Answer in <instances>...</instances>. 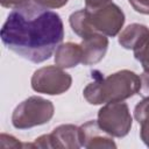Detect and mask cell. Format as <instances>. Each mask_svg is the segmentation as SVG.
<instances>
[{"label": "cell", "mask_w": 149, "mask_h": 149, "mask_svg": "<svg viewBox=\"0 0 149 149\" xmlns=\"http://www.w3.org/2000/svg\"><path fill=\"white\" fill-rule=\"evenodd\" d=\"M149 37V28L140 23L127 26L119 35V43L125 49H136Z\"/></svg>", "instance_id": "11"}, {"label": "cell", "mask_w": 149, "mask_h": 149, "mask_svg": "<svg viewBox=\"0 0 149 149\" xmlns=\"http://www.w3.org/2000/svg\"><path fill=\"white\" fill-rule=\"evenodd\" d=\"M54 105L41 97H29L16 106L12 114V123L17 129H28L44 125L54 116Z\"/></svg>", "instance_id": "3"}, {"label": "cell", "mask_w": 149, "mask_h": 149, "mask_svg": "<svg viewBox=\"0 0 149 149\" xmlns=\"http://www.w3.org/2000/svg\"><path fill=\"white\" fill-rule=\"evenodd\" d=\"M111 0H85V9L87 10H94L98 9L107 3H109Z\"/></svg>", "instance_id": "19"}, {"label": "cell", "mask_w": 149, "mask_h": 149, "mask_svg": "<svg viewBox=\"0 0 149 149\" xmlns=\"http://www.w3.org/2000/svg\"><path fill=\"white\" fill-rule=\"evenodd\" d=\"M72 84L71 76L59 66H44L36 70L31 77V87L35 92L49 95L66 92Z\"/></svg>", "instance_id": "5"}, {"label": "cell", "mask_w": 149, "mask_h": 149, "mask_svg": "<svg viewBox=\"0 0 149 149\" xmlns=\"http://www.w3.org/2000/svg\"><path fill=\"white\" fill-rule=\"evenodd\" d=\"M128 1L136 12L149 15V0H128Z\"/></svg>", "instance_id": "18"}, {"label": "cell", "mask_w": 149, "mask_h": 149, "mask_svg": "<svg viewBox=\"0 0 149 149\" xmlns=\"http://www.w3.org/2000/svg\"><path fill=\"white\" fill-rule=\"evenodd\" d=\"M0 36L9 50L30 62L42 63L63 41L64 28L57 13L29 2L9 13Z\"/></svg>", "instance_id": "1"}, {"label": "cell", "mask_w": 149, "mask_h": 149, "mask_svg": "<svg viewBox=\"0 0 149 149\" xmlns=\"http://www.w3.org/2000/svg\"><path fill=\"white\" fill-rule=\"evenodd\" d=\"M87 13L94 30L105 36L118 35L125 23L123 12L112 1L98 9L87 10Z\"/></svg>", "instance_id": "6"}, {"label": "cell", "mask_w": 149, "mask_h": 149, "mask_svg": "<svg viewBox=\"0 0 149 149\" xmlns=\"http://www.w3.org/2000/svg\"><path fill=\"white\" fill-rule=\"evenodd\" d=\"M134 116L141 126L140 135L147 147H149V100H142L135 106Z\"/></svg>", "instance_id": "13"}, {"label": "cell", "mask_w": 149, "mask_h": 149, "mask_svg": "<svg viewBox=\"0 0 149 149\" xmlns=\"http://www.w3.org/2000/svg\"><path fill=\"white\" fill-rule=\"evenodd\" d=\"M137 93L144 100H149V69L140 74V88Z\"/></svg>", "instance_id": "15"}, {"label": "cell", "mask_w": 149, "mask_h": 149, "mask_svg": "<svg viewBox=\"0 0 149 149\" xmlns=\"http://www.w3.org/2000/svg\"><path fill=\"white\" fill-rule=\"evenodd\" d=\"M80 128L81 147L87 149L97 148H116L113 136L107 134L98 123V121H87Z\"/></svg>", "instance_id": "7"}, {"label": "cell", "mask_w": 149, "mask_h": 149, "mask_svg": "<svg viewBox=\"0 0 149 149\" xmlns=\"http://www.w3.org/2000/svg\"><path fill=\"white\" fill-rule=\"evenodd\" d=\"M94 79L83 91L85 99L92 105L123 101L140 88V77L130 70H121L104 78L99 71L92 72Z\"/></svg>", "instance_id": "2"}, {"label": "cell", "mask_w": 149, "mask_h": 149, "mask_svg": "<svg viewBox=\"0 0 149 149\" xmlns=\"http://www.w3.org/2000/svg\"><path fill=\"white\" fill-rule=\"evenodd\" d=\"M0 143H1L2 148H22V147H24V143H21L12 135H7L3 133L0 135Z\"/></svg>", "instance_id": "16"}, {"label": "cell", "mask_w": 149, "mask_h": 149, "mask_svg": "<svg viewBox=\"0 0 149 149\" xmlns=\"http://www.w3.org/2000/svg\"><path fill=\"white\" fill-rule=\"evenodd\" d=\"M133 51H134V57L142 64L143 69L148 70L149 69V37Z\"/></svg>", "instance_id": "14"}, {"label": "cell", "mask_w": 149, "mask_h": 149, "mask_svg": "<svg viewBox=\"0 0 149 149\" xmlns=\"http://www.w3.org/2000/svg\"><path fill=\"white\" fill-rule=\"evenodd\" d=\"M35 3H37L38 6H42L44 8H61L63 6H65L68 3L69 0H34Z\"/></svg>", "instance_id": "17"}, {"label": "cell", "mask_w": 149, "mask_h": 149, "mask_svg": "<svg viewBox=\"0 0 149 149\" xmlns=\"http://www.w3.org/2000/svg\"><path fill=\"white\" fill-rule=\"evenodd\" d=\"M51 148L78 149L81 147L80 128L74 125H61L49 134Z\"/></svg>", "instance_id": "9"}, {"label": "cell", "mask_w": 149, "mask_h": 149, "mask_svg": "<svg viewBox=\"0 0 149 149\" xmlns=\"http://www.w3.org/2000/svg\"><path fill=\"white\" fill-rule=\"evenodd\" d=\"M81 64L93 65L99 63L106 55L108 48V38L100 34L93 33L83 38L81 43Z\"/></svg>", "instance_id": "8"}, {"label": "cell", "mask_w": 149, "mask_h": 149, "mask_svg": "<svg viewBox=\"0 0 149 149\" xmlns=\"http://www.w3.org/2000/svg\"><path fill=\"white\" fill-rule=\"evenodd\" d=\"M69 22H70L72 30L81 38L93 33H97L90 21V16L86 9H80V10L72 13L69 17Z\"/></svg>", "instance_id": "12"}, {"label": "cell", "mask_w": 149, "mask_h": 149, "mask_svg": "<svg viewBox=\"0 0 149 149\" xmlns=\"http://www.w3.org/2000/svg\"><path fill=\"white\" fill-rule=\"evenodd\" d=\"M81 47L80 44L66 42L59 44L55 54V63L62 69L73 68L81 63Z\"/></svg>", "instance_id": "10"}, {"label": "cell", "mask_w": 149, "mask_h": 149, "mask_svg": "<svg viewBox=\"0 0 149 149\" xmlns=\"http://www.w3.org/2000/svg\"><path fill=\"white\" fill-rule=\"evenodd\" d=\"M132 122L128 105L122 101L107 102L98 112L99 126L113 137L126 136L132 128Z\"/></svg>", "instance_id": "4"}, {"label": "cell", "mask_w": 149, "mask_h": 149, "mask_svg": "<svg viewBox=\"0 0 149 149\" xmlns=\"http://www.w3.org/2000/svg\"><path fill=\"white\" fill-rule=\"evenodd\" d=\"M30 0H0L1 6L6 7V8H17L21 6H24L27 3H29Z\"/></svg>", "instance_id": "20"}]
</instances>
